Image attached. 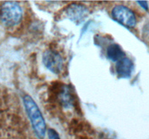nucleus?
Masks as SVG:
<instances>
[{
	"mask_svg": "<svg viewBox=\"0 0 149 139\" xmlns=\"http://www.w3.org/2000/svg\"><path fill=\"white\" fill-rule=\"evenodd\" d=\"M113 18L121 24L129 28H133L136 25L137 20L135 14L128 7L118 5L112 10Z\"/></svg>",
	"mask_w": 149,
	"mask_h": 139,
	"instance_id": "3",
	"label": "nucleus"
},
{
	"mask_svg": "<svg viewBox=\"0 0 149 139\" xmlns=\"http://www.w3.org/2000/svg\"><path fill=\"white\" fill-rule=\"evenodd\" d=\"M138 4H140L144 10H148V3L147 1H138Z\"/></svg>",
	"mask_w": 149,
	"mask_h": 139,
	"instance_id": "10",
	"label": "nucleus"
},
{
	"mask_svg": "<svg viewBox=\"0 0 149 139\" xmlns=\"http://www.w3.org/2000/svg\"><path fill=\"white\" fill-rule=\"evenodd\" d=\"M47 134L49 139H61L58 133L54 129H49L47 132Z\"/></svg>",
	"mask_w": 149,
	"mask_h": 139,
	"instance_id": "9",
	"label": "nucleus"
},
{
	"mask_svg": "<svg viewBox=\"0 0 149 139\" xmlns=\"http://www.w3.org/2000/svg\"><path fill=\"white\" fill-rule=\"evenodd\" d=\"M116 71L119 78H130L133 71V62L127 57L122 58L116 63Z\"/></svg>",
	"mask_w": 149,
	"mask_h": 139,
	"instance_id": "6",
	"label": "nucleus"
},
{
	"mask_svg": "<svg viewBox=\"0 0 149 139\" xmlns=\"http://www.w3.org/2000/svg\"><path fill=\"white\" fill-rule=\"evenodd\" d=\"M58 99L65 107H69L74 104V97L68 86H63L58 93Z\"/></svg>",
	"mask_w": 149,
	"mask_h": 139,
	"instance_id": "7",
	"label": "nucleus"
},
{
	"mask_svg": "<svg viewBox=\"0 0 149 139\" xmlns=\"http://www.w3.org/2000/svg\"><path fill=\"white\" fill-rule=\"evenodd\" d=\"M107 56L109 59L113 62H118L124 58L125 53L120 46L118 44H112L109 46L107 49Z\"/></svg>",
	"mask_w": 149,
	"mask_h": 139,
	"instance_id": "8",
	"label": "nucleus"
},
{
	"mask_svg": "<svg viewBox=\"0 0 149 139\" xmlns=\"http://www.w3.org/2000/svg\"><path fill=\"white\" fill-rule=\"evenodd\" d=\"M66 14L71 21L78 25L85 20L88 15V10L84 5L73 4L67 8Z\"/></svg>",
	"mask_w": 149,
	"mask_h": 139,
	"instance_id": "5",
	"label": "nucleus"
},
{
	"mask_svg": "<svg viewBox=\"0 0 149 139\" xmlns=\"http://www.w3.org/2000/svg\"><path fill=\"white\" fill-rule=\"evenodd\" d=\"M23 99L25 109L35 133L38 138H43L46 133V123L39 107L29 95L24 96Z\"/></svg>",
	"mask_w": 149,
	"mask_h": 139,
	"instance_id": "1",
	"label": "nucleus"
},
{
	"mask_svg": "<svg viewBox=\"0 0 149 139\" xmlns=\"http://www.w3.org/2000/svg\"><path fill=\"white\" fill-rule=\"evenodd\" d=\"M43 63L48 70L53 73L58 74L63 69V59L58 52L52 50H47L43 54Z\"/></svg>",
	"mask_w": 149,
	"mask_h": 139,
	"instance_id": "4",
	"label": "nucleus"
},
{
	"mask_svg": "<svg viewBox=\"0 0 149 139\" xmlns=\"http://www.w3.org/2000/svg\"><path fill=\"white\" fill-rule=\"evenodd\" d=\"M22 9L15 1H5L0 7V21L7 27H13L22 19Z\"/></svg>",
	"mask_w": 149,
	"mask_h": 139,
	"instance_id": "2",
	"label": "nucleus"
}]
</instances>
